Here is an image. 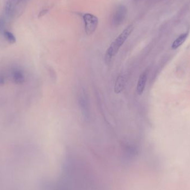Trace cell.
I'll return each mask as SVG.
<instances>
[{"label": "cell", "mask_w": 190, "mask_h": 190, "mask_svg": "<svg viewBox=\"0 0 190 190\" xmlns=\"http://www.w3.org/2000/svg\"><path fill=\"white\" fill-rule=\"evenodd\" d=\"M127 15V8L124 5H120L113 13L112 22L115 26L120 25L124 22Z\"/></svg>", "instance_id": "3957f363"}, {"label": "cell", "mask_w": 190, "mask_h": 190, "mask_svg": "<svg viewBox=\"0 0 190 190\" xmlns=\"http://www.w3.org/2000/svg\"><path fill=\"white\" fill-rule=\"evenodd\" d=\"M85 24V30L86 34L92 35L97 28L98 19L97 17L91 13H87L82 15Z\"/></svg>", "instance_id": "7a4b0ae2"}, {"label": "cell", "mask_w": 190, "mask_h": 190, "mask_svg": "<svg viewBox=\"0 0 190 190\" xmlns=\"http://www.w3.org/2000/svg\"><path fill=\"white\" fill-rule=\"evenodd\" d=\"M133 30V25H130L111 43L105 54V61L106 64H109L111 62L113 57L116 55L121 47L122 46L128 36L132 33Z\"/></svg>", "instance_id": "6da1fadb"}, {"label": "cell", "mask_w": 190, "mask_h": 190, "mask_svg": "<svg viewBox=\"0 0 190 190\" xmlns=\"http://www.w3.org/2000/svg\"><path fill=\"white\" fill-rule=\"evenodd\" d=\"M12 81L17 85L22 84L25 80V75L22 70L16 69L12 71Z\"/></svg>", "instance_id": "5b68a950"}, {"label": "cell", "mask_w": 190, "mask_h": 190, "mask_svg": "<svg viewBox=\"0 0 190 190\" xmlns=\"http://www.w3.org/2000/svg\"><path fill=\"white\" fill-rule=\"evenodd\" d=\"M148 80V73L147 71H145L141 74L139 77L137 85V93L139 95H142L144 92L145 86Z\"/></svg>", "instance_id": "277c9868"}, {"label": "cell", "mask_w": 190, "mask_h": 190, "mask_svg": "<svg viewBox=\"0 0 190 190\" xmlns=\"http://www.w3.org/2000/svg\"><path fill=\"white\" fill-rule=\"evenodd\" d=\"M6 77L4 76V75L0 74V86L4 85L6 82Z\"/></svg>", "instance_id": "30bf717a"}, {"label": "cell", "mask_w": 190, "mask_h": 190, "mask_svg": "<svg viewBox=\"0 0 190 190\" xmlns=\"http://www.w3.org/2000/svg\"><path fill=\"white\" fill-rule=\"evenodd\" d=\"M4 38L8 42L10 43H14L16 42V39L15 37L12 34L11 32L9 31H5L4 32Z\"/></svg>", "instance_id": "ba28073f"}, {"label": "cell", "mask_w": 190, "mask_h": 190, "mask_svg": "<svg viewBox=\"0 0 190 190\" xmlns=\"http://www.w3.org/2000/svg\"><path fill=\"white\" fill-rule=\"evenodd\" d=\"M188 36V34L185 33V34H183L182 35H180L179 36L177 39H175L174 42L172 45V48L173 50H176L177 48H179V47L181 45H182L184 42L186 41L187 37Z\"/></svg>", "instance_id": "52a82bcc"}, {"label": "cell", "mask_w": 190, "mask_h": 190, "mask_svg": "<svg viewBox=\"0 0 190 190\" xmlns=\"http://www.w3.org/2000/svg\"><path fill=\"white\" fill-rule=\"evenodd\" d=\"M4 26H5V22L4 20L3 19H0V33L3 32L5 31H4Z\"/></svg>", "instance_id": "9c48e42d"}, {"label": "cell", "mask_w": 190, "mask_h": 190, "mask_svg": "<svg viewBox=\"0 0 190 190\" xmlns=\"http://www.w3.org/2000/svg\"><path fill=\"white\" fill-rule=\"evenodd\" d=\"M126 83V79L124 76L121 75L117 78L115 85V92L118 94L120 93L124 89Z\"/></svg>", "instance_id": "8992f818"}]
</instances>
